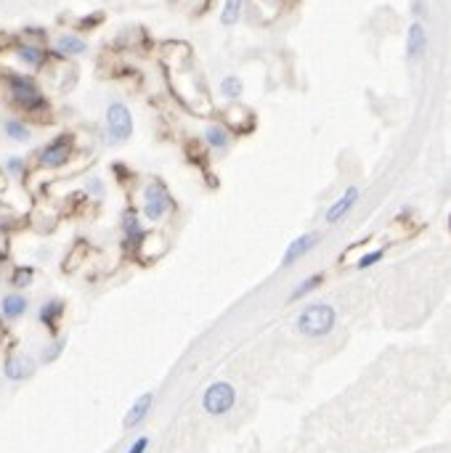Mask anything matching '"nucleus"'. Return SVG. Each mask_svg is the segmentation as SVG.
<instances>
[{
    "label": "nucleus",
    "instance_id": "5",
    "mask_svg": "<svg viewBox=\"0 0 451 453\" xmlns=\"http://www.w3.org/2000/svg\"><path fill=\"white\" fill-rule=\"evenodd\" d=\"M11 96H14V101L24 106V109H38L43 106V96H40L38 85L27 80V77H14L11 80Z\"/></svg>",
    "mask_w": 451,
    "mask_h": 453
},
{
    "label": "nucleus",
    "instance_id": "1",
    "mask_svg": "<svg viewBox=\"0 0 451 453\" xmlns=\"http://www.w3.org/2000/svg\"><path fill=\"white\" fill-rule=\"evenodd\" d=\"M338 324V313L335 307L327 305V302H316V305H305L298 315V332L303 337H327L332 329Z\"/></svg>",
    "mask_w": 451,
    "mask_h": 453
},
{
    "label": "nucleus",
    "instance_id": "10",
    "mask_svg": "<svg viewBox=\"0 0 451 453\" xmlns=\"http://www.w3.org/2000/svg\"><path fill=\"white\" fill-rule=\"evenodd\" d=\"M3 374H6L11 382L29 380V377L35 374V363L29 361L27 355H11L9 361H6V369H3Z\"/></svg>",
    "mask_w": 451,
    "mask_h": 453
},
{
    "label": "nucleus",
    "instance_id": "14",
    "mask_svg": "<svg viewBox=\"0 0 451 453\" xmlns=\"http://www.w3.org/2000/svg\"><path fill=\"white\" fill-rule=\"evenodd\" d=\"M242 9H245V0H226L221 21H223L226 27H234L236 21H239V16H242Z\"/></svg>",
    "mask_w": 451,
    "mask_h": 453
},
{
    "label": "nucleus",
    "instance_id": "24",
    "mask_svg": "<svg viewBox=\"0 0 451 453\" xmlns=\"http://www.w3.org/2000/svg\"><path fill=\"white\" fill-rule=\"evenodd\" d=\"M61 347H64V340H59V342H54L51 347H48V352H43V361L51 363L54 358H59V355H61Z\"/></svg>",
    "mask_w": 451,
    "mask_h": 453
},
{
    "label": "nucleus",
    "instance_id": "9",
    "mask_svg": "<svg viewBox=\"0 0 451 453\" xmlns=\"http://www.w3.org/2000/svg\"><path fill=\"white\" fill-rule=\"evenodd\" d=\"M425 51H427V32L420 21H414L409 32H406V58L409 61H417V58H422Z\"/></svg>",
    "mask_w": 451,
    "mask_h": 453
},
{
    "label": "nucleus",
    "instance_id": "25",
    "mask_svg": "<svg viewBox=\"0 0 451 453\" xmlns=\"http://www.w3.org/2000/svg\"><path fill=\"white\" fill-rule=\"evenodd\" d=\"M146 448H149V437H138V440H133L128 453H146Z\"/></svg>",
    "mask_w": 451,
    "mask_h": 453
},
{
    "label": "nucleus",
    "instance_id": "19",
    "mask_svg": "<svg viewBox=\"0 0 451 453\" xmlns=\"http://www.w3.org/2000/svg\"><path fill=\"white\" fill-rule=\"evenodd\" d=\"M205 141L213 148H226V146H228V136H226V130L218 128V125H213V128L205 130Z\"/></svg>",
    "mask_w": 451,
    "mask_h": 453
},
{
    "label": "nucleus",
    "instance_id": "8",
    "mask_svg": "<svg viewBox=\"0 0 451 453\" xmlns=\"http://www.w3.org/2000/svg\"><path fill=\"white\" fill-rule=\"evenodd\" d=\"M358 196H361V191H358L356 185H348V188L343 191V196H340L338 202H332V207L327 210V223H332V225H335V223L343 220V218H345V215H348L350 210L356 207Z\"/></svg>",
    "mask_w": 451,
    "mask_h": 453
},
{
    "label": "nucleus",
    "instance_id": "2",
    "mask_svg": "<svg viewBox=\"0 0 451 453\" xmlns=\"http://www.w3.org/2000/svg\"><path fill=\"white\" fill-rule=\"evenodd\" d=\"M236 403V390L228 382H213L202 395V408L210 417H223Z\"/></svg>",
    "mask_w": 451,
    "mask_h": 453
},
{
    "label": "nucleus",
    "instance_id": "20",
    "mask_svg": "<svg viewBox=\"0 0 451 453\" xmlns=\"http://www.w3.org/2000/svg\"><path fill=\"white\" fill-rule=\"evenodd\" d=\"M221 91H223V96L226 98H239L242 96V91H245V85H242V80L239 77H226L223 83H221Z\"/></svg>",
    "mask_w": 451,
    "mask_h": 453
},
{
    "label": "nucleus",
    "instance_id": "17",
    "mask_svg": "<svg viewBox=\"0 0 451 453\" xmlns=\"http://www.w3.org/2000/svg\"><path fill=\"white\" fill-rule=\"evenodd\" d=\"M321 281H324V276H321V273H316V276L305 278V281H303V284H298V289H295V292L290 295V302H298V300H303L305 295H310L313 289L319 287Z\"/></svg>",
    "mask_w": 451,
    "mask_h": 453
},
{
    "label": "nucleus",
    "instance_id": "3",
    "mask_svg": "<svg viewBox=\"0 0 451 453\" xmlns=\"http://www.w3.org/2000/svg\"><path fill=\"white\" fill-rule=\"evenodd\" d=\"M170 207H173V199H170L168 188L160 180H151L143 188V215L149 220H162L170 213Z\"/></svg>",
    "mask_w": 451,
    "mask_h": 453
},
{
    "label": "nucleus",
    "instance_id": "23",
    "mask_svg": "<svg viewBox=\"0 0 451 453\" xmlns=\"http://www.w3.org/2000/svg\"><path fill=\"white\" fill-rule=\"evenodd\" d=\"M32 268H19L16 273H14V287H27L29 281H32Z\"/></svg>",
    "mask_w": 451,
    "mask_h": 453
},
{
    "label": "nucleus",
    "instance_id": "11",
    "mask_svg": "<svg viewBox=\"0 0 451 453\" xmlns=\"http://www.w3.org/2000/svg\"><path fill=\"white\" fill-rule=\"evenodd\" d=\"M151 403H154V395H151V392L141 395V398H138V400H136V403L131 406V411H128V417H125L123 424L128 427V429H133V427H138V424L143 422V419L149 417Z\"/></svg>",
    "mask_w": 451,
    "mask_h": 453
},
{
    "label": "nucleus",
    "instance_id": "13",
    "mask_svg": "<svg viewBox=\"0 0 451 453\" xmlns=\"http://www.w3.org/2000/svg\"><path fill=\"white\" fill-rule=\"evenodd\" d=\"M123 231H125V239H128V244H138V241H141V236H143L141 220H138V215L133 213V210L123 213Z\"/></svg>",
    "mask_w": 451,
    "mask_h": 453
},
{
    "label": "nucleus",
    "instance_id": "12",
    "mask_svg": "<svg viewBox=\"0 0 451 453\" xmlns=\"http://www.w3.org/2000/svg\"><path fill=\"white\" fill-rule=\"evenodd\" d=\"M27 313V300L21 295H6L3 297V315L11 318V321H16L21 315Z\"/></svg>",
    "mask_w": 451,
    "mask_h": 453
},
{
    "label": "nucleus",
    "instance_id": "22",
    "mask_svg": "<svg viewBox=\"0 0 451 453\" xmlns=\"http://www.w3.org/2000/svg\"><path fill=\"white\" fill-rule=\"evenodd\" d=\"M382 258H385V250L367 252V255H364V258H361V260L356 263V268H358V270H367V268H372V265H377V263H380Z\"/></svg>",
    "mask_w": 451,
    "mask_h": 453
},
{
    "label": "nucleus",
    "instance_id": "16",
    "mask_svg": "<svg viewBox=\"0 0 451 453\" xmlns=\"http://www.w3.org/2000/svg\"><path fill=\"white\" fill-rule=\"evenodd\" d=\"M61 310H64L61 302H48V305H43V310H40V321H43L51 332H56V318L61 315Z\"/></svg>",
    "mask_w": 451,
    "mask_h": 453
},
{
    "label": "nucleus",
    "instance_id": "15",
    "mask_svg": "<svg viewBox=\"0 0 451 453\" xmlns=\"http://www.w3.org/2000/svg\"><path fill=\"white\" fill-rule=\"evenodd\" d=\"M56 48L61 51V54H66V56H77V54H83V51H85V43L80 40V37H75V35H61L56 40Z\"/></svg>",
    "mask_w": 451,
    "mask_h": 453
},
{
    "label": "nucleus",
    "instance_id": "4",
    "mask_svg": "<svg viewBox=\"0 0 451 453\" xmlns=\"http://www.w3.org/2000/svg\"><path fill=\"white\" fill-rule=\"evenodd\" d=\"M106 130H109V138L112 141H128L133 133V117L131 109L125 103H109L106 109Z\"/></svg>",
    "mask_w": 451,
    "mask_h": 453
},
{
    "label": "nucleus",
    "instance_id": "21",
    "mask_svg": "<svg viewBox=\"0 0 451 453\" xmlns=\"http://www.w3.org/2000/svg\"><path fill=\"white\" fill-rule=\"evenodd\" d=\"M19 58L29 66H40L43 64V51H40V48H32V46H21Z\"/></svg>",
    "mask_w": 451,
    "mask_h": 453
},
{
    "label": "nucleus",
    "instance_id": "18",
    "mask_svg": "<svg viewBox=\"0 0 451 453\" xmlns=\"http://www.w3.org/2000/svg\"><path fill=\"white\" fill-rule=\"evenodd\" d=\"M3 130H6V136L14 141H29V128L19 120H6L3 122Z\"/></svg>",
    "mask_w": 451,
    "mask_h": 453
},
{
    "label": "nucleus",
    "instance_id": "26",
    "mask_svg": "<svg viewBox=\"0 0 451 453\" xmlns=\"http://www.w3.org/2000/svg\"><path fill=\"white\" fill-rule=\"evenodd\" d=\"M9 170H11V173H16V175H19L21 170H24V162H21L19 157H11V159H9Z\"/></svg>",
    "mask_w": 451,
    "mask_h": 453
},
{
    "label": "nucleus",
    "instance_id": "6",
    "mask_svg": "<svg viewBox=\"0 0 451 453\" xmlns=\"http://www.w3.org/2000/svg\"><path fill=\"white\" fill-rule=\"evenodd\" d=\"M69 157H72V141H69V136H61V138L51 141V143L40 151V165L61 167L69 162Z\"/></svg>",
    "mask_w": 451,
    "mask_h": 453
},
{
    "label": "nucleus",
    "instance_id": "7",
    "mask_svg": "<svg viewBox=\"0 0 451 453\" xmlns=\"http://www.w3.org/2000/svg\"><path fill=\"white\" fill-rule=\"evenodd\" d=\"M319 233H303V236H298V239L292 241L290 247H287V252H284V258H282V265L284 268H290V265H295L298 260H303L305 255H308L316 244H319Z\"/></svg>",
    "mask_w": 451,
    "mask_h": 453
}]
</instances>
